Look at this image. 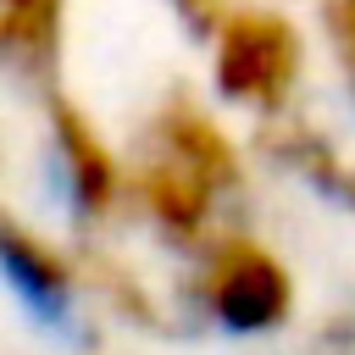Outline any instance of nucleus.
<instances>
[{
  "instance_id": "1",
  "label": "nucleus",
  "mask_w": 355,
  "mask_h": 355,
  "mask_svg": "<svg viewBox=\"0 0 355 355\" xmlns=\"http://www.w3.org/2000/svg\"><path fill=\"white\" fill-rule=\"evenodd\" d=\"M244 189V155L227 128L189 94H172L150 128L139 155L128 161V205L172 244L200 250L222 233V205Z\"/></svg>"
},
{
  "instance_id": "2",
  "label": "nucleus",
  "mask_w": 355,
  "mask_h": 355,
  "mask_svg": "<svg viewBox=\"0 0 355 355\" xmlns=\"http://www.w3.org/2000/svg\"><path fill=\"white\" fill-rule=\"evenodd\" d=\"M189 300L227 333L244 338H266L277 327H288L294 316V272L288 261L261 244L244 227H222L216 239H205L194 250V272H189Z\"/></svg>"
},
{
  "instance_id": "3",
  "label": "nucleus",
  "mask_w": 355,
  "mask_h": 355,
  "mask_svg": "<svg viewBox=\"0 0 355 355\" xmlns=\"http://www.w3.org/2000/svg\"><path fill=\"white\" fill-rule=\"evenodd\" d=\"M300 67H305V44L283 11L244 6V11H222V22L211 28V78L216 94L233 105L283 116L300 89Z\"/></svg>"
},
{
  "instance_id": "4",
  "label": "nucleus",
  "mask_w": 355,
  "mask_h": 355,
  "mask_svg": "<svg viewBox=\"0 0 355 355\" xmlns=\"http://www.w3.org/2000/svg\"><path fill=\"white\" fill-rule=\"evenodd\" d=\"M44 111H50V144H55V161H61V178H67V194H72V211L83 222L122 216L128 211V161L111 155V144L100 139V128L61 89L44 94Z\"/></svg>"
},
{
  "instance_id": "5",
  "label": "nucleus",
  "mask_w": 355,
  "mask_h": 355,
  "mask_svg": "<svg viewBox=\"0 0 355 355\" xmlns=\"http://www.w3.org/2000/svg\"><path fill=\"white\" fill-rule=\"evenodd\" d=\"M0 272H6L33 305H44V311H61V305H72V300L89 288L83 255H72L61 239L39 233L33 222H22V216H11V211H0Z\"/></svg>"
},
{
  "instance_id": "6",
  "label": "nucleus",
  "mask_w": 355,
  "mask_h": 355,
  "mask_svg": "<svg viewBox=\"0 0 355 355\" xmlns=\"http://www.w3.org/2000/svg\"><path fill=\"white\" fill-rule=\"evenodd\" d=\"M61 28L67 0H0V61L50 94L61 67Z\"/></svg>"
},
{
  "instance_id": "7",
  "label": "nucleus",
  "mask_w": 355,
  "mask_h": 355,
  "mask_svg": "<svg viewBox=\"0 0 355 355\" xmlns=\"http://www.w3.org/2000/svg\"><path fill=\"white\" fill-rule=\"evenodd\" d=\"M261 144H266V155H272V161L294 166L300 178H311V183H322V189H344V178H349V166L338 161L333 139H327L322 128L300 122L294 111H283V116H266V133H261Z\"/></svg>"
},
{
  "instance_id": "8",
  "label": "nucleus",
  "mask_w": 355,
  "mask_h": 355,
  "mask_svg": "<svg viewBox=\"0 0 355 355\" xmlns=\"http://www.w3.org/2000/svg\"><path fill=\"white\" fill-rule=\"evenodd\" d=\"M322 28H327V44L344 67V83L355 94V0H327L322 6Z\"/></svg>"
},
{
  "instance_id": "9",
  "label": "nucleus",
  "mask_w": 355,
  "mask_h": 355,
  "mask_svg": "<svg viewBox=\"0 0 355 355\" xmlns=\"http://www.w3.org/2000/svg\"><path fill=\"white\" fill-rule=\"evenodd\" d=\"M178 6H183V17H194V28H205V33L222 22V6H216V0H178Z\"/></svg>"
},
{
  "instance_id": "10",
  "label": "nucleus",
  "mask_w": 355,
  "mask_h": 355,
  "mask_svg": "<svg viewBox=\"0 0 355 355\" xmlns=\"http://www.w3.org/2000/svg\"><path fill=\"white\" fill-rule=\"evenodd\" d=\"M344 194H349V200H355V166H349V178H344Z\"/></svg>"
}]
</instances>
